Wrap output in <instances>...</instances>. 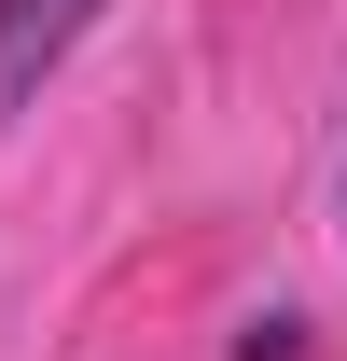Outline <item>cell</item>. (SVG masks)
Returning <instances> with one entry per match:
<instances>
[{"label":"cell","instance_id":"6da1fadb","mask_svg":"<svg viewBox=\"0 0 347 361\" xmlns=\"http://www.w3.org/2000/svg\"><path fill=\"white\" fill-rule=\"evenodd\" d=\"M84 14H97V0H0V111H14L56 56L84 42Z\"/></svg>","mask_w":347,"mask_h":361}]
</instances>
